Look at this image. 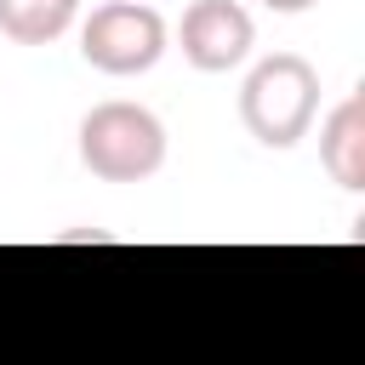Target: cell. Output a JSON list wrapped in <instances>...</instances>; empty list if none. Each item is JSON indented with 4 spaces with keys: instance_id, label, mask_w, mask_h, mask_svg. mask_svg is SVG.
Here are the masks:
<instances>
[{
    "instance_id": "1",
    "label": "cell",
    "mask_w": 365,
    "mask_h": 365,
    "mask_svg": "<svg viewBox=\"0 0 365 365\" xmlns=\"http://www.w3.org/2000/svg\"><path fill=\"white\" fill-rule=\"evenodd\" d=\"M319 114V68L297 51L262 57L240 86V120L262 148H297Z\"/></svg>"
},
{
    "instance_id": "4",
    "label": "cell",
    "mask_w": 365,
    "mask_h": 365,
    "mask_svg": "<svg viewBox=\"0 0 365 365\" xmlns=\"http://www.w3.org/2000/svg\"><path fill=\"white\" fill-rule=\"evenodd\" d=\"M177 40H182V57H188L200 74H228V68H240V63L251 57L257 23H251V11H245L240 0H194V6L182 11Z\"/></svg>"
},
{
    "instance_id": "2",
    "label": "cell",
    "mask_w": 365,
    "mask_h": 365,
    "mask_svg": "<svg viewBox=\"0 0 365 365\" xmlns=\"http://www.w3.org/2000/svg\"><path fill=\"white\" fill-rule=\"evenodd\" d=\"M80 165L103 182H148L165 165V125L143 103H97L80 120Z\"/></svg>"
},
{
    "instance_id": "7",
    "label": "cell",
    "mask_w": 365,
    "mask_h": 365,
    "mask_svg": "<svg viewBox=\"0 0 365 365\" xmlns=\"http://www.w3.org/2000/svg\"><path fill=\"white\" fill-rule=\"evenodd\" d=\"M262 6H268V11H285V17H291V11H308V6H319V0H262Z\"/></svg>"
},
{
    "instance_id": "5",
    "label": "cell",
    "mask_w": 365,
    "mask_h": 365,
    "mask_svg": "<svg viewBox=\"0 0 365 365\" xmlns=\"http://www.w3.org/2000/svg\"><path fill=\"white\" fill-rule=\"evenodd\" d=\"M319 165L331 171L336 188L359 194L365 188V91H348L325 125H319Z\"/></svg>"
},
{
    "instance_id": "3",
    "label": "cell",
    "mask_w": 365,
    "mask_h": 365,
    "mask_svg": "<svg viewBox=\"0 0 365 365\" xmlns=\"http://www.w3.org/2000/svg\"><path fill=\"white\" fill-rule=\"evenodd\" d=\"M165 40H171L165 17L143 0H108L80 23V57L97 74H114V80L148 74L165 57Z\"/></svg>"
},
{
    "instance_id": "6",
    "label": "cell",
    "mask_w": 365,
    "mask_h": 365,
    "mask_svg": "<svg viewBox=\"0 0 365 365\" xmlns=\"http://www.w3.org/2000/svg\"><path fill=\"white\" fill-rule=\"evenodd\" d=\"M80 0H0V34L17 46H51L74 29Z\"/></svg>"
}]
</instances>
